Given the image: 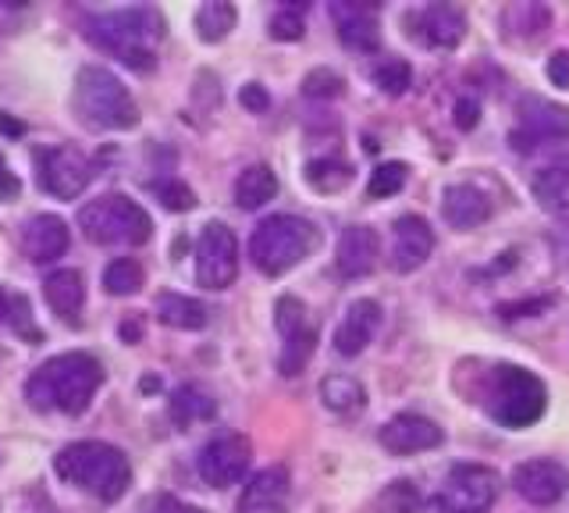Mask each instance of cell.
Returning a JSON list of instances; mask_svg holds the SVG:
<instances>
[{
	"label": "cell",
	"instance_id": "603a6c76",
	"mask_svg": "<svg viewBox=\"0 0 569 513\" xmlns=\"http://www.w3.org/2000/svg\"><path fill=\"white\" fill-rule=\"evenodd\" d=\"M68 243H71L68 225L58 215H36L22 233V246H26L29 260H36V264L58 260L68 250Z\"/></svg>",
	"mask_w": 569,
	"mask_h": 513
},
{
	"label": "cell",
	"instance_id": "52a82bcc",
	"mask_svg": "<svg viewBox=\"0 0 569 513\" xmlns=\"http://www.w3.org/2000/svg\"><path fill=\"white\" fill-rule=\"evenodd\" d=\"M79 225L89 243L100 246H142L153 233L150 215L124 193H107L79 210Z\"/></svg>",
	"mask_w": 569,
	"mask_h": 513
},
{
	"label": "cell",
	"instance_id": "ee69618b",
	"mask_svg": "<svg viewBox=\"0 0 569 513\" xmlns=\"http://www.w3.org/2000/svg\"><path fill=\"white\" fill-rule=\"evenodd\" d=\"M8 317H11V299H8L4 293H0V325H4Z\"/></svg>",
	"mask_w": 569,
	"mask_h": 513
},
{
	"label": "cell",
	"instance_id": "d590c367",
	"mask_svg": "<svg viewBox=\"0 0 569 513\" xmlns=\"http://www.w3.org/2000/svg\"><path fill=\"white\" fill-rule=\"evenodd\" d=\"M381 503H385L388 513H413L417 503H420V495H417V489L409 485V482H396V485L385 489Z\"/></svg>",
	"mask_w": 569,
	"mask_h": 513
},
{
	"label": "cell",
	"instance_id": "5bb4252c",
	"mask_svg": "<svg viewBox=\"0 0 569 513\" xmlns=\"http://www.w3.org/2000/svg\"><path fill=\"white\" fill-rule=\"evenodd\" d=\"M512 485L533 506H551L559 503L569 489V474L556 460H523L512 467Z\"/></svg>",
	"mask_w": 569,
	"mask_h": 513
},
{
	"label": "cell",
	"instance_id": "7a4b0ae2",
	"mask_svg": "<svg viewBox=\"0 0 569 513\" xmlns=\"http://www.w3.org/2000/svg\"><path fill=\"white\" fill-rule=\"evenodd\" d=\"M82 32L103 55H114L136 72H150L157 65V43L164 40V19L157 8H121L86 19Z\"/></svg>",
	"mask_w": 569,
	"mask_h": 513
},
{
	"label": "cell",
	"instance_id": "8d00e7d4",
	"mask_svg": "<svg viewBox=\"0 0 569 513\" xmlns=\"http://www.w3.org/2000/svg\"><path fill=\"white\" fill-rule=\"evenodd\" d=\"M153 189H157L160 204H164L168 210H189V207L196 204L192 189H189V186H182V182H157Z\"/></svg>",
	"mask_w": 569,
	"mask_h": 513
},
{
	"label": "cell",
	"instance_id": "7402d4cb",
	"mask_svg": "<svg viewBox=\"0 0 569 513\" xmlns=\"http://www.w3.org/2000/svg\"><path fill=\"white\" fill-rule=\"evenodd\" d=\"M335 22H338V40H342L346 50H356V55H373V50L381 47L378 19H373L370 8L338 4L335 8Z\"/></svg>",
	"mask_w": 569,
	"mask_h": 513
},
{
	"label": "cell",
	"instance_id": "4dcf8cb0",
	"mask_svg": "<svg viewBox=\"0 0 569 513\" xmlns=\"http://www.w3.org/2000/svg\"><path fill=\"white\" fill-rule=\"evenodd\" d=\"M142 282H147V272L132 257H118L103 268V289L111 296H132L142 289Z\"/></svg>",
	"mask_w": 569,
	"mask_h": 513
},
{
	"label": "cell",
	"instance_id": "4316f807",
	"mask_svg": "<svg viewBox=\"0 0 569 513\" xmlns=\"http://www.w3.org/2000/svg\"><path fill=\"white\" fill-rule=\"evenodd\" d=\"M274 193H278V179L267 165L246 168L236 179V204L242 210H260L267 200H274Z\"/></svg>",
	"mask_w": 569,
	"mask_h": 513
},
{
	"label": "cell",
	"instance_id": "ba28073f",
	"mask_svg": "<svg viewBox=\"0 0 569 513\" xmlns=\"http://www.w3.org/2000/svg\"><path fill=\"white\" fill-rule=\"evenodd\" d=\"M93 161L79 147H43L36 150V175L40 186L58 200H76L93 182Z\"/></svg>",
	"mask_w": 569,
	"mask_h": 513
},
{
	"label": "cell",
	"instance_id": "2e32d148",
	"mask_svg": "<svg viewBox=\"0 0 569 513\" xmlns=\"http://www.w3.org/2000/svg\"><path fill=\"white\" fill-rule=\"evenodd\" d=\"M435 250V228L427 225L420 215H406L391 228V268L409 275L431 257Z\"/></svg>",
	"mask_w": 569,
	"mask_h": 513
},
{
	"label": "cell",
	"instance_id": "cb8c5ba5",
	"mask_svg": "<svg viewBox=\"0 0 569 513\" xmlns=\"http://www.w3.org/2000/svg\"><path fill=\"white\" fill-rule=\"evenodd\" d=\"M43 296H47L50 310L58 314L61 322L76 325V322H79V314H82V304H86V282H82L79 272L61 268V272L47 275V282H43Z\"/></svg>",
	"mask_w": 569,
	"mask_h": 513
},
{
	"label": "cell",
	"instance_id": "d6a6232c",
	"mask_svg": "<svg viewBox=\"0 0 569 513\" xmlns=\"http://www.w3.org/2000/svg\"><path fill=\"white\" fill-rule=\"evenodd\" d=\"M370 79L378 86L381 93L388 97H399L409 90V82H413V68H409L402 58H381L378 65L370 68Z\"/></svg>",
	"mask_w": 569,
	"mask_h": 513
},
{
	"label": "cell",
	"instance_id": "ac0fdd59",
	"mask_svg": "<svg viewBox=\"0 0 569 513\" xmlns=\"http://www.w3.org/2000/svg\"><path fill=\"white\" fill-rule=\"evenodd\" d=\"M292 482L284 467H263L260 474L249 477V485L242 489L239 513H284L289 510Z\"/></svg>",
	"mask_w": 569,
	"mask_h": 513
},
{
	"label": "cell",
	"instance_id": "8fae6325",
	"mask_svg": "<svg viewBox=\"0 0 569 513\" xmlns=\"http://www.w3.org/2000/svg\"><path fill=\"white\" fill-rule=\"evenodd\" d=\"M274 325L281 332L284 339V349H281V375L292 378L299 375L302 367H307V361L313 357V346H317V328H310L307 322V307L299 304L296 296H281L278 307H274Z\"/></svg>",
	"mask_w": 569,
	"mask_h": 513
},
{
	"label": "cell",
	"instance_id": "e0dca14e",
	"mask_svg": "<svg viewBox=\"0 0 569 513\" xmlns=\"http://www.w3.org/2000/svg\"><path fill=\"white\" fill-rule=\"evenodd\" d=\"M409 37H420L435 50H452L467 37V19L449 4H431L417 14H409Z\"/></svg>",
	"mask_w": 569,
	"mask_h": 513
},
{
	"label": "cell",
	"instance_id": "d4e9b609",
	"mask_svg": "<svg viewBox=\"0 0 569 513\" xmlns=\"http://www.w3.org/2000/svg\"><path fill=\"white\" fill-rule=\"evenodd\" d=\"M530 189H533V197H538V204L551 210V215H569V154L533 171Z\"/></svg>",
	"mask_w": 569,
	"mask_h": 513
},
{
	"label": "cell",
	"instance_id": "e575fe53",
	"mask_svg": "<svg viewBox=\"0 0 569 513\" xmlns=\"http://www.w3.org/2000/svg\"><path fill=\"white\" fill-rule=\"evenodd\" d=\"M342 76L328 72V68H317V72L307 76V82H302V93L313 97V100H328V97H338L342 93Z\"/></svg>",
	"mask_w": 569,
	"mask_h": 513
},
{
	"label": "cell",
	"instance_id": "d6986e66",
	"mask_svg": "<svg viewBox=\"0 0 569 513\" xmlns=\"http://www.w3.org/2000/svg\"><path fill=\"white\" fill-rule=\"evenodd\" d=\"M378 257H381V239L367 225L346 228L342 239H338V250H335V264L346 278L370 275L373 268H378Z\"/></svg>",
	"mask_w": 569,
	"mask_h": 513
},
{
	"label": "cell",
	"instance_id": "b9f144b4",
	"mask_svg": "<svg viewBox=\"0 0 569 513\" xmlns=\"http://www.w3.org/2000/svg\"><path fill=\"white\" fill-rule=\"evenodd\" d=\"M480 121V108H477V100H459L456 103V126L462 129V132H470L473 126Z\"/></svg>",
	"mask_w": 569,
	"mask_h": 513
},
{
	"label": "cell",
	"instance_id": "74e56055",
	"mask_svg": "<svg viewBox=\"0 0 569 513\" xmlns=\"http://www.w3.org/2000/svg\"><path fill=\"white\" fill-rule=\"evenodd\" d=\"M271 37L274 40H299L302 37V14L296 8H284L271 19Z\"/></svg>",
	"mask_w": 569,
	"mask_h": 513
},
{
	"label": "cell",
	"instance_id": "4fadbf2b",
	"mask_svg": "<svg viewBox=\"0 0 569 513\" xmlns=\"http://www.w3.org/2000/svg\"><path fill=\"white\" fill-rule=\"evenodd\" d=\"M249 460H253V446L249 438L239 432L218 435L213 442H207L200 453V477L210 489H228L242 482V474L249 471Z\"/></svg>",
	"mask_w": 569,
	"mask_h": 513
},
{
	"label": "cell",
	"instance_id": "f1b7e54d",
	"mask_svg": "<svg viewBox=\"0 0 569 513\" xmlns=\"http://www.w3.org/2000/svg\"><path fill=\"white\" fill-rule=\"evenodd\" d=\"M236 8L224 4V0H210L200 11H196V37L203 43H221L231 29H236Z\"/></svg>",
	"mask_w": 569,
	"mask_h": 513
},
{
	"label": "cell",
	"instance_id": "1f68e13d",
	"mask_svg": "<svg viewBox=\"0 0 569 513\" xmlns=\"http://www.w3.org/2000/svg\"><path fill=\"white\" fill-rule=\"evenodd\" d=\"M307 182L317 189V193H338L352 182V168L346 161H335V157H320V161H310L307 165Z\"/></svg>",
	"mask_w": 569,
	"mask_h": 513
},
{
	"label": "cell",
	"instance_id": "5b68a950",
	"mask_svg": "<svg viewBox=\"0 0 569 513\" xmlns=\"http://www.w3.org/2000/svg\"><path fill=\"white\" fill-rule=\"evenodd\" d=\"M317 243H320V233L313 221L299 215H271L253 228V236H249V260L257 264L260 275L278 278L307 260L317 250Z\"/></svg>",
	"mask_w": 569,
	"mask_h": 513
},
{
	"label": "cell",
	"instance_id": "f6af8a7d",
	"mask_svg": "<svg viewBox=\"0 0 569 513\" xmlns=\"http://www.w3.org/2000/svg\"><path fill=\"white\" fill-rule=\"evenodd\" d=\"M36 513H61V510H53V506H43V510H36Z\"/></svg>",
	"mask_w": 569,
	"mask_h": 513
},
{
	"label": "cell",
	"instance_id": "30bf717a",
	"mask_svg": "<svg viewBox=\"0 0 569 513\" xmlns=\"http://www.w3.org/2000/svg\"><path fill=\"white\" fill-rule=\"evenodd\" d=\"M498 495V474L480 464H459L452 467L449 482L438 492L435 510L438 513H488Z\"/></svg>",
	"mask_w": 569,
	"mask_h": 513
},
{
	"label": "cell",
	"instance_id": "83f0119b",
	"mask_svg": "<svg viewBox=\"0 0 569 513\" xmlns=\"http://www.w3.org/2000/svg\"><path fill=\"white\" fill-rule=\"evenodd\" d=\"M363 399H367L363 385L356 378H349V375H328L325 382H320V403H325L328 411H335V414L360 411Z\"/></svg>",
	"mask_w": 569,
	"mask_h": 513
},
{
	"label": "cell",
	"instance_id": "9a60e30c",
	"mask_svg": "<svg viewBox=\"0 0 569 513\" xmlns=\"http://www.w3.org/2000/svg\"><path fill=\"white\" fill-rule=\"evenodd\" d=\"M441 438L445 435L438 424L420 414H396L378 432V442L391 456H413L423 450H435V446H441Z\"/></svg>",
	"mask_w": 569,
	"mask_h": 513
},
{
	"label": "cell",
	"instance_id": "f35d334b",
	"mask_svg": "<svg viewBox=\"0 0 569 513\" xmlns=\"http://www.w3.org/2000/svg\"><path fill=\"white\" fill-rule=\"evenodd\" d=\"M548 79L559 86V90H569V50H559V55L548 58Z\"/></svg>",
	"mask_w": 569,
	"mask_h": 513
},
{
	"label": "cell",
	"instance_id": "6da1fadb",
	"mask_svg": "<svg viewBox=\"0 0 569 513\" xmlns=\"http://www.w3.org/2000/svg\"><path fill=\"white\" fill-rule=\"evenodd\" d=\"M103 385V364L89 353H61L26 382V403L43 414H82Z\"/></svg>",
	"mask_w": 569,
	"mask_h": 513
},
{
	"label": "cell",
	"instance_id": "7c38bea8",
	"mask_svg": "<svg viewBox=\"0 0 569 513\" xmlns=\"http://www.w3.org/2000/svg\"><path fill=\"white\" fill-rule=\"evenodd\" d=\"M556 139H569V111L559 103L541 100V97H527L520 103V118H516V129L509 136V144L516 150H533L541 144H556Z\"/></svg>",
	"mask_w": 569,
	"mask_h": 513
},
{
	"label": "cell",
	"instance_id": "9c48e42d",
	"mask_svg": "<svg viewBox=\"0 0 569 513\" xmlns=\"http://www.w3.org/2000/svg\"><path fill=\"white\" fill-rule=\"evenodd\" d=\"M239 275V239L228 225H203L196 243V282L203 289H228Z\"/></svg>",
	"mask_w": 569,
	"mask_h": 513
},
{
	"label": "cell",
	"instance_id": "ffe728a7",
	"mask_svg": "<svg viewBox=\"0 0 569 513\" xmlns=\"http://www.w3.org/2000/svg\"><path fill=\"white\" fill-rule=\"evenodd\" d=\"M378 325H381V307L373 304V299H356L335 328V349L342 353V357H356V353L367 349Z\"/></svg>",
	"mask_w": 569,
	"mask_h": 513
},
{
	"label": "cell",
	"instance_id": "836d02e7",
	"mask_svg": "<svg viewBox=\"0 0 569 513\" xmlns=\"http://www.w3.org/2000/svg\"><path fill=\"white\" fill-rule=\"evenodd\" d=\"M406 179H409V168H406L402 161H385V165H378V168H373L367 193H370L373 200L396 197V193H399V189L406 186Z\"/></svg>",
	"mask_w": 569,
	"mask_h": 513
},
{
	"label": "cell",
	"instance_id": "f546056e",
	"mask_svg": "<svg viewBox=\"0 0 569 513\" xmlns=\"http://www.w3.org/2000/svg\"><path fill=\"white\" fill-rule=\"evenodd\" d=\"M213 411H218V403H213V396L203 393L200 385H182L171 399V417L182 424V428H189V424H196V421L213 417Z\"/></svg>",
	"mask_w": 569,
	"mask_h": 513
},
{
	"label": "cell",
	"instance_id": "484cf974",
	"mask_svg": "<svg viewBox=\"0 0 569 513\" xmlns=\"http://www.w3.org/2000/svg\"><path fill=\"white\" fill-rule=\"evenodd\" d=\"M157 317L164 322L168 328H186V332H196L207 325V307L200 299L192 296H178V293H164L157 296Z\"/></svg>",
	"mask_w": 569,
	"mask_h": 513
},
{
	"label": "cell",
	"instance_id": "277c9868",
	"mask_svg": "<svg viewBox=\"0 0 569 513\" xmlns=\"http://www.w3.org/2000/svg\"><path fill=\"white\" fill-rule=\"evenodd\" d=\"M477 396L488 417L502 424V428H530L533 421H541L548 406L545 382L516 364H491Z\"/></svg>",
	"mask_w": 569,
	"mask_h": 513
},
{
	"label": "cell",
	"instance_id": "8992f818",
	"mask_svg": "<svg viewBox=\"0 0 569 513\" xmlns=\"http://www.w3.org/2000/svg\"><path fill=\"white\" fill-rule=\"evenodd\" d=\"M71 108L76 115L86 121V126L103 129V132H121V129H132L139 121V108L114 72L107 68L89 65L76 76V93H71Z\"/></svg>",
	"mask_w": 569,
	"mask_h": 513
},
{
	"label": "cell",
	"instance_id": "3957f363",
	"mask_svg": "<svg viewBox=\"0 0 569 513\" xmlns=\"http://www.w3.org/2000/svg\"><path fill=\"white\" fill-rule=\"evenodd\" d=\"M53 474L71 489L97 495L100 503H118L132 485L129 456L118 446H107V442H93V438L64 446L53 456Z\"/></svg>",
	"mask_w": 569,
	"mask_h": 513
},
{
	"label": "cell",
	"instance_id": "44dd1931",
	"mask_svg": "<svg viewBox=\"0 0 569 513\" xmlns=\"http://www.w3.org/2000/svg\"><path fill=\"white\" fill-rule=\"evenodd\" d=\"M441 218L459 233H470L491 218V200L477 186H449L441 193Z\"/></svg>",
	"mask_w": 569,
	"mask_h": 513
},
{
	"label": "cell",
	"instance_id": "7bdbcfd3",
	"mask_svg": "<svg viewBox=\"0 0 569 513\" xmlns=\"http://www.w3.org/2000/svg\"><path fill=\"white\" fill-rule=\"evenodd\" d=\"M18 179H14V171L8 168V161L0 157V204H8V200H14L18 197Z\"/></svg>",
	"mask_w": 569,
	"mask_h": 513
},
{
	"label": "cell",
	"instance_id": "ab89813d",
	"mask_svg": "<svg viewBox=\"0 0 569 513\" xmlns=\"http://www.w3.org/2000/svg\"><path fill=\"white\" fill-rule=\"evenodd\" d=\"M147 513H207V510L192 506V503H182V500H174V495H157Z\"/></svg>",
	"mask_w": 569,
	"mask_h": 513
},
{
	"label": "cell",
	"instance_id": "60d3db41",
	"mask_svg": "<svg viewBox=\"0 0 569 513\" xmlns=\"http://www.w3.org/2000/svg\"><path fill=\"white\" fill-rule=\"evenodd\" d=\"M242 103H246V108L249 111H267V108H271V97H267L263 93V86H257V82H249V86H242Z\"/></svg>",
	"mask_w": 569,
	"mask_h": 513
}]
</instances>
